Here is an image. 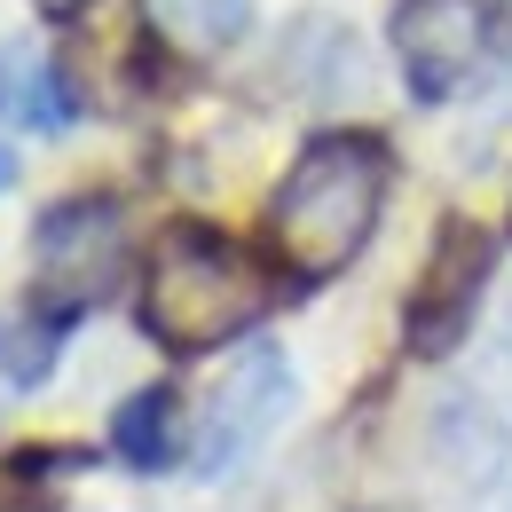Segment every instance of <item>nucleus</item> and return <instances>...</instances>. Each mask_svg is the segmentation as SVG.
<instances>
[{
  "instance_id": "9",
  "label": "nucleus",
  "mask_w": 512,
  "mask_h": 512,
  "mask_svg": "<svg viewBox=\"0 0 512 512\" xmlns=\"http://www.w3.org/2000/svg\"><path fill=\"white\" fill-rule=\"evenodd\" d=\"M174 434H182V402H174L166 386H142V394H127V402L111 410V449L127 457L134 473H158V465L174 457Z\"/></svg>"
},
{
  "instance_id": "3",
  "label": "nucleus",
  "mask_w": 512,
  "mask_h": 512,
  "mask_svg": "<svg viewBox=\"0 0 512 512\" xmlns=\"http://www.w3.org/2000/svg\"><path fill=\"white\" fill-rule=\"evenodd\" d=\"M127 276V213L111 197H64L32 229V316L79 323Z\"/></svg>"
},
{
  "instance_id": "4",
  "label": "nucleus",
  "mask_w": 512,
  "mask_h": 512,
  "mask_svg": "<svg viewBox=\"0 0 512 512\" xmlns=\"http://www.w3.org/2000/svg\"><path fill=\"white\" fill-rule=\"evenodd\" d=\"M489 268H497V237H489L481 221L449 213L442 229H434V253H426V268H418L410 300H402V347L426 355V363L457 355L465 331H473L481 292H489Z\"/></svg>"
},
{
  "instance_id": "13",
  "label": "nucleus",
  "mask_w": 512,
  "mask_h": 512,
  "mask_svg": "<svg viewBox=\"0 0 512 512\" xmlns=\"http://www.w3.org/2000/svg\"><path fill=\"white\" fill-rule=\"evenodd\" d=\"M32 8H40V16H48V24H71V16H79V8H87V0H32Z\"/></svg>"
},
{
  "instance_id": "11",
  "label": "nucleus",
  "mask_w": 512,
  "mask_h": 512,
  "mask_svg": "<svg viewBox=\"0 0 512 512\" xmlns=\"http://www.w3.org/2000/svg\"><path fill=\"white\" fill-rule=\"evenodd\" d=\"M473 410L489 418V442H505V434H512V316H505V331H497V347H489V363H481L473 394H457L449 426H465Z\"/></svg>"
},
{
  "instance_id": "10",
  "label": "nucleus",
  "mask_w": 512,
  "mask_h": 512,
  "mask_svg": "<svg viewBox=\"0 0 512 512\" xmlns=\"http://www.w3.org/2000/svg\"><path fill=\"white\" fill-rule=\"evenodd\" d=\"M64 465H79V449H16V457H0V512H56L48 473H64Z\"/></svg>"
},
{
  "instance_id": "6",
  "label": "nucleus",
  "mask_w": 512,
  "mask_h": 512,
  "mask_svg": "<svg viewBox=\"0 0 512 512\" xmlns=\"http://www.w3.org/2000/svg\"><path fill=\"white\" fill-rule=\"evenodd\" d=\"M481 40H489L481 0H402L394 8V64L418 103H449L481 64Z\"/></svg>"
},
{
  "instance_id": "8",
  "label": "nucleus",
  "mask_w": 512,
  "mask_h": 512,
  "mask_svg": "<svg viewBox=\"0 0 512 512\" xmlns=\"http://www.w3.org/2000/svg\"><path fill=\"white\" fill-rule=\"evenodd\" d=\"M142 16L174 56H221V48L245 40L253 0H142Z\"/></svg>"
},
{
  "instance_id": "5",
  "label": "nucleus",
  "mask_w": 512,
  "mask_h": 512,
  "mask_svg": "<svg viewBox=\"0 0 512 512\" xmlns=\"http://www.w3.org/2000/svg\"><path fill=\"white\" fill-rule=\"evenodd\" d=\"M292 410V363L276 347H245L237 371L221 379V394L205 402L197 418V442H190V473L197 481H229L245 457H253Z\"/></svg>"
},
{
  "instance_id": "2",
  "label": "nucleus",
  "mask_w": 512,
  "mask_h": 512,
  "mask_svg": "<svg viewBox=\"0 0 512 512\" xmlns=\"http://www.w3.org/2000/svg\"><path fill=\"white\" fill-rule=\"evenodd\" d=\"M268 300H276V276L237 237L182 221V229H166V245L142 276V331L166 355H213V347L245 339L268 316Z\"/></svg>"
},
{
  "instance_id": "15",
  "label": "nucleus",
  "mask_w": 512,
  "mask_h": 512,
  "mask_svg": "<svg viewBox=\"0 0 512 512\" xmlns=\"http://www.w3.org/2000/svg\"><path fill=\"white\" fill-rule=\"evenodd\" d=\"M497 24H505V32H512V0H497Z\"/></svg>"
},
{
  "instance_id": "7",
  "label": "nucleus",
  "mask_w": 512,
  "mask_h": 512,
  "mask_svg": "<svg viewBox=\"0 0 512 512\" xmlns=\"http://www.w3.org/2000/svg\"><path fill=\"white\" fill-rule=\"evenodd\" d=\"M71 111L79 103H71L56 56L32 48V40H8L0 48V119L24 127V134H56V127H71Z\"/></svg>"
},
{
  "instance_id": "16",
  "label": "nucleus",
  "mask_w": 512,
  "mask_h": 512,
  "mask_svg": "<svg viewBox=\"0 0 512 512\" xmlns=\"http://www.w3.org/2000/svg\"><path fill=\"white\" fill-rule=\"evenodd\" d=\"M505 512H512V505H505Z\"/></svg>"
},
{
  "instance_id": "1",
  "label": "nucleus",
  "mask_w": 512,
  "mask_h": 512,
  "mask_svg": "<svg viewBox=\"0 0 512 512\" xmlns=\"http://www.w3.org/2000/svg\"><path fill=\"white\" fill-rule=\"evenodd\" d=\"M386 182H394V158H386L379 134H316L284 182L268 197V253L292 284H323L339 276L347 260L371 245L386 213Z\"/></svg>"
},
{
  "instance_id": "12",
  "label": "nucleus",
  "mask_w": 512,
  "mask_h": 512,
  "mask_svg": "<svg viewBox=\"0 0 512 512\" xmlns=\"http://www.w3.org/2000/svg\"><path fill=\"white\" fill-rule=\"evenodd\" d=\"M56 339H64V323L48 316H8L0 323V371H8V386H40L48 371H56Z\"/></svg>"
},
{
  "instance_id": "14",
  "label": "nucleus",
  "mask_w": 512,
  "mask_h": 512,
  "mask_svg": "<svg viewBox=\"0 0 512 512\" xmlns=\"http://www.w3.org/2000/svg\"><path fill=\"white\" fill-rule=\"evenodd\" d=\"M8 182H16V150L0 142V197H8Z\"/></svg>"
}]
</instances>
